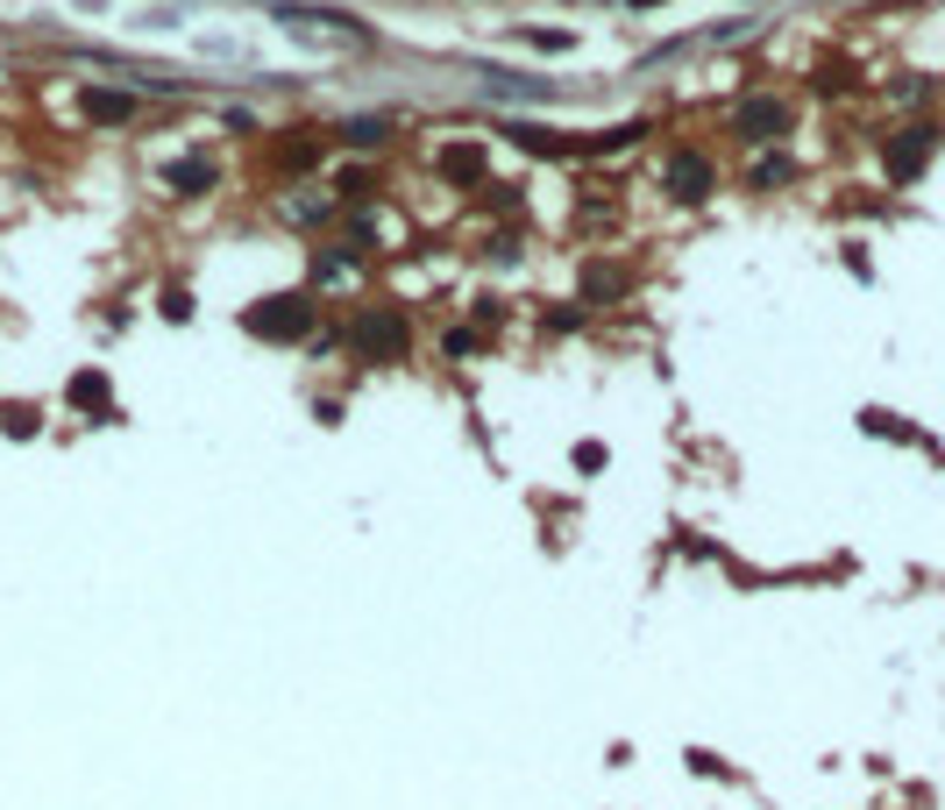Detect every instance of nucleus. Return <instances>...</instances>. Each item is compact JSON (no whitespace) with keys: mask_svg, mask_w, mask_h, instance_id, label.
<instances>
[{"mask_svg":"<svg viewBox=\"0 0 945 810\" xmlns=\"http://www.w3.org/2000/svg\"><path fill=\"white\" fill-rule=\"evenodd\" d=\"M783 178H789V157H761L754 164V185H783Z\"/></svg>","mask_w":945,"mask_h":810,"instance_id":"obj_13","label":"nucleus"},{"mask_svg":"<svg viewBox=\"0 0 945 810\" xmlns=\"http://www.w3.org/2000/svg\"><path fill=\"white\" fill-rule=\"evenodd\" d=\"M349 349L363 356V363H398V356H405V320L392 306H363L349 320Z\"/></svg>","mask_w":945,"mask_h":810,"instance_id":"obj_2","label":"nucleus"},{"mask_svg":"<svg viewBox=\"0 0 945 810\" xmlns=\"http://www.w3.org/2000/svg\"><path fill=\"white\" fill-rule=\"evenodd\" d=\"M384 135H392V128H384V122H356V128H349V143H356V149H378Z\"/></svg>","mask_w":945,"mask_h":810,"instance_id":"obj_14","label":"nucleus"},{"mask_svg":"<svg viewBox=\"0 0 945 810\" xmlns=\"http://www.w3.org/2000/svg\"><path fill=\"white\" fill-rule=\"evenodd\" d=\"M441 171L462 178V185H476V178H484V143H448L441 149Z\"/></svg>","mask_w":945,"mask_h":810,"instance_id":"obj_7","label":"nucleus"},{"mask_svg":"<svg viewBox=\"0 0 945 810\" xmlns=\"http://www.w3.org/2000/svg\"><path fill=\"white\" fill-rule=\"evenodd\" d=\"M932 149H938V128L932 122H910V128H896L889 143H881V171H889L896 185H910V178L932 164Z\"/></svg>","mask_w":945,"mask_h":810,"instance_id":"obj_3","label":"nucleus"},{"mask_svg":"<svg viewBox=\"0 0 945 810\" xmlns=\"http://www.w3.org/2000/svg\"><path fill=\"white\" fill-rule=\"evenodd\" d=\"M86 114H93V122H128L135 100H128V93H108V86H93V93H86Z\"/></svg>","mask_w":945,"mask_h":810,"instance_id":"obj_10","label":"nucleus"},{"mask_svg":"<svg viewBox=\"0 0 945 810\" xmlns=\"http://www.w3.org/2000/svg\"><path fill=\"white\" fill-rule=\"evenodd\" d=\"M732 135H746V143H775V135H789V100L775 93H754L732 108Z\"/></svg>","mask_w":945,"mask_h":810,"instance_id":"obj_4","label":"nucleus"},{"mask_svg":"<svg viewBox=\"0 0 945 810\" xmlns=\"http://www.w3.org/2000/svg\"><path fill=\"white\" fill-rule=\"evenodd\" d=\"M313 327H320V306H313L306 292L257 299V306H249V335H263V341H306Z\"/></svg>","mask_w":945,"mask_h":810,"instance_id":"obj_1","label":"nucleus"},{"mask_svg":"<svg viewBox=\"0 0 945 810\" xmlns=\"http://www.w3.org/2000/svg\"><path fill=\"white\" fill-rule=\"evenodd\" d=\"M313 157H320V143H313V135H299V143H284V157H278V164H284V171H306Z\"/></svg>","mask_w":945,"mask_h":810,"instance_id":"obj_12","label":"nucleus"},{"mask_svg":"<svg viewBox=\"0 0 945 810\" xmlns=\"http://www.w3.org/2000/svg\"><path fill=\"white\" fill-rule=\"evenodd\" d=\"M164 185L171 192H206L214 185V164L206 157H178V164H164Z\"/></svg>","mask_w":945,"mask_h":810,"instance_id":"obj_6","label":"nucleus"},{"mask_svg":"<svg viewBox=\"0 0 945 810\" xmlns=\"http://www.w3.org/2000/svg\"><path fill=\"white\" fill-rule=\"evenodd\" d=\"M164 320H192V299L185 292H164Z\"/></svg>","mask_w":945,"mask_h":810,"instance_id":"obj_16","label":"nucleus"},{"mask_svg":"<svg viewBox=\"0 0 945 810\" xmlns=\"http://www.w3.org/2000/svg\"><path fill=\"white\" fill-rule=\"evenodd\" d=\"M519 149H533V157H576V143L569 135H554V128H505Z\"/></svg>","mask_w":945,"mask_h":810,"instance_id":"obj_8","label":"nucleus"},{"mask_svg":"<svg viewBox=\"0 0 945 810\" xmlns=\"http://www.w3.org/2000/svg\"><path fill=\"white\" fill-rule=\"evenodd\" d=\"M65 398H71V405H86V413H108V405H114V398H108V378H100V370H79V378L65 384Z\"/></svg>","mask_w":945,"mask_h":810,"instance_id":"obj_9","label":"nucleus"},{"mask_svg":"<svg viewBox=\"0 0 945 810\" xmlns=\"http://www.w3.org/2000/svg\"><path fill=\"white\" fill-rule=\"evenodd\" d=\"M633 8H662V0H633Z\"/></svg>","mask_w":945,"mask_h":810,"instance_id":"obj_17","label":"nucleus"},{"mask_svg":"<svg viewBox=\"0 0 945 810\" xmlns=\"http://www.w3.org/2000/svg\"><path fill=\"white\" fill-rule=\"evenodd\" d=\"M668 185L683 192V200H704V192H711V164H704L697 149H683V157L668 164Z\"/></svg>","mask_w":945,"mask_h":810,"instance_id":"obj_5","label":"nucleus"},{"mask_svg":"<svg viewBox=\"0 0 945 810\" xmlns=\"http://www.w3.org/2000/svg\"><path fill=\"white\" fill-rule=\"evenodd\" d=\"M313 278H349V257H335V249H320V257H313Z\"/></svg>","mask_w":945,"mask_h":810,"instance_id":"obj_15","label":"nucleus"},{"mask_svg":"<svg viewBox=\"0 0 945 810\" xmlns=\"http://www.w3.org/2000/svg\"><path fill=\"white\" fill-rule=\"evenodd\" d=\"M583 292H590V299H611V292H619V270H611V263H590V270H583Z\"/></svg>","mask_w":945,"mask_h":810,"instance_id":"obj_11","label":"nucleus"}]
</instances>
